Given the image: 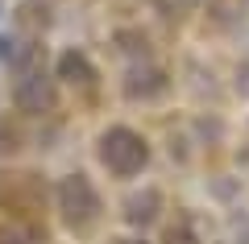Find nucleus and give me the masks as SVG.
<instances>
[{
  "instance_id": "f257e3e1",
  "label": "nucleus",
  "mask_w": 249,
  "mask_h": 244,
  "mask_svg": "<svg viewBox=\"0 0 249 244\" xmlns=\"http://www.w3.org/2000/svg\"><path fill=\"white\" fill-rule=\"evenodd\" d=\"M100 157H104V166L112 170V174L129 178V174H137V170L150 162V149H145V141L137 137L133 129H108L104 141H100Z\"/></svg>"
},
{
  "instance_id": "f03ea898",
  "label": "nucleus",
  "mask_w": 249,
  "mask_h": 244,
  "mask_svg": "<svg viewBox=\"0 0 249 244\" xmlns=\"http://www.w3.org/2000/svg\"><path fill=\"white\" fill-rule=\"evenodd\" d=\"M58 211L67 215V224H88L100 211V199L91 191V182L83 174H67L58 182Z\"/></svg>"
},
{
  "instance_id": "7ed1b4c3",
  "label": "nucleus",
  "mask_w": 249,
  "mask_h": 244,
  "mask_svg": "<svg viewBox=\"0 0 249 244\" xmlns=\"http://www.w3.org/2000/svg\"><path fill=\"white\" fill-rule=\"evenodd\" d=\"M17 108H21V112H46V108H54V87H50V79L25 75V79L17 83Z\"/></svg>"
},
{
  "instance_id": "20e7f679",
  "label": "nucleus",
  "mask_w": 249,
  "mask_h": 244,
  "mask_svg": "<svg viewBox=\"0 0 249 244\" xmlns=\"http://www.w3.org/2000/svg\"><path fill=\"white\" fill-rule=\"evenodd\" d=\"M158 215V191H142V195H129V203H124V219L129 224H150V219Z\"/></svg>"
},
{
  "instance_id": "39448f33",
  "label": "nucleus",
  "mask_w": 249,
  "mask_h": 244,
  "mask_svg": "<svg viewBox=\"0 0 249 244\" xmlns=\"http://www.w3.org/2000/svg\"><path fill=\"white\" fill-rule=\"evenodd\" d=\"M58 79H67V83H91L96 75H91V62L79 50H67L58 58Z\"/></svg>"
},
{
  "instance_id": "423d86ee",
  "label": "nucleus",
  "mask_w": 249,
  "mask_h": 244,
  "mask_svg": "<svg viewBox=\"0 0 249 244\" xmlns=\"http://www.w3.org/2000/svg\"><path fill=\"white\" fill-rule=\"evenodd\" d=\"M0 58H4V62H17V58H21L17 37H0Z\"/></svg>"
},
{
  "instance_id": "0eeeda50",
  "label": "nucleus",
  "mask_w": 249,
  "mask_h": 244,
  "mask_svg": "<svg viewBox=\"0 0 249 244\" xmlns=\"http://www.w3.org/2000/svg\"><path fill=\"white\" fill-rule=\"evenodd\" d=\"M116 244H145V240H116Z\"/></svg>"
}]
</instances>
